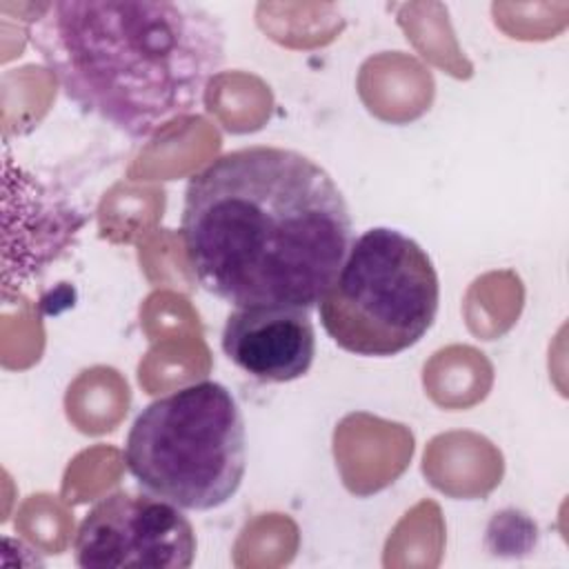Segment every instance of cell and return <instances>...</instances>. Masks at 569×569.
<instances>
[{"instance_id":"277c9868","label":"cell","mask_w":569,"mask_h":569,"mask_svg":"<svg viewBox=\"0 0 569 569\" xmlns=\"http://www.w3.org/2000/svg\"><path fill=\"white\" fill-rule=\"evenodd\" d=\"M438 307L433 260L411 236L391 227H373L353 238L318 300L327 336L365 358H391L418 345L433 327Z\"/></svg>"},{"instance_id":"6da1fadb","label":"cell","mask_w":569,"mask_h":569,"mask_svg":"<svg viewBox=\"0 0 569 569\" xmlns=\"http://www.w3.org/2000/svg\"><path fill=\"white\" fill-rule=\"evenodd\" d=\"M180 238L193 278L222 302L311 311L347 258L353 220L325 167L256 144L189 178Z\"/></svg>"},{"instance_id":"3957f363","label":"cell","mask_w":569,"mask_h":569,"mask_svg":"<svg viewBox=\"0 0 569 569\" xmlns=\"http://www.w3.org/2000/svg\"><path fill=\"white\" fill-rule=\"evenodd\" d=\"M122 453L144 491L189 511L218 509L247 471L242 409L222 382L184 385L136 416Z\"/></svg>"},{"instance_id":"8992f818","label":"cell","mask_w":569,"mask_h":569,"mask_svg":"<svg viewBox=\"0 0 569 569\" xmlns=\"http://www.w3.org/2000/svg\"><path fill=\"white\" fill-rule=\"evenodd\" d=\"M220 347L242 373L260 382H291L313 365L316 329L307 309L240 307L227 316Z\"/></svg>"},{"instance_id":"7a4b0ae2","label":"cell","mask_w":569,"mask_h":569,"mask_svg":"<svg viewBox=\"0 0 569 569\" xmlns=\"http://www.w3.org/2000/svg\"><path fill=\"white\" fill-rule=\"evenodd\" d=\"M29 40L71 102L133 140L191 116L227 56L218 16L182 0L49 2Z\"/></svg>"},{"instance_id":"5b68a950","label":"cell","mask_w":569,"mask_h":569,"mask_svg":"<svg viewBox=\"0 0 569 569\" xmlns=\"http://www.w3.org/2000/svg\"><path fill=\"white\" fill-rule=\"evenodd\" d=\"M196 549V529L182 509L149 491H113L98 500L73 540L82 569H187Z\"/></svg>"}]
</instances>
